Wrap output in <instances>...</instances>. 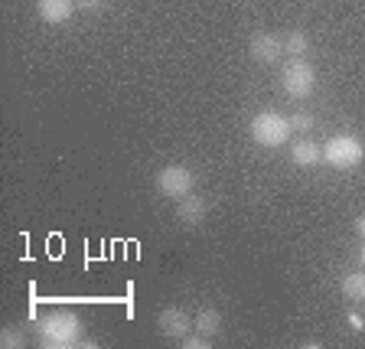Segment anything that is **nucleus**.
I'll list each match as a JSON object with an SVG mask.
<instances>
[{"instance_id": "nucleus-4", "label": "nucleus", "mask_w": 365, "mask_h": 349, "mask_svg": "<svg viewBox=\"0 0 365 349\" xmlns=\"http://www.w3.org/2000/svg\"><path fill=\"white\" fill-rule=\"evenodd\" d=\"M317 88V69L300 56V59H290L287 69H284V91H287L294 101H304L313 95Z\"/></svg>"}, {"instance_id": "nucleus-13", "label": "nucleus", "mask_w": 365, "mask_h": 349, "mask_svg": "<svg viewBox=\"0 0 365 349\" xmlns=\"http://www.w3.org/2000/svg\"><path fill=\"white\" fill-rule=\"evenodd\" d=\"M310 49V36H307L304 30H294L287 33V39H284V53H290L294 59H300V56Z\"/></svg>"}, {"instance_id": "nucleus-14", "label": "nucleus", "mask_w": 365, "mask_h": 349, "mask_svg": "<svg viewBox=\"0 0 365 349\" xmlns=\"http://www.w3.org/2000/svg\"><path fill=\"white\" fill-rule=\"evenodd\" d=\"M0 346L4 349H20V346H26V336H23V330L7 327L4 333H0Z\"/></svg>"}, {"instance_id": "nucleus-7", "label": "nucleus", "mask_w": 365, "mask_h": 349, "mask_svg": "<svg viewBox=\"0 0 365 349\" xmlns=\"http://www.w3.org/2000/svg\"><path fill=\"white\" fill-rule=\"evenodd\" d=\"M248 53L255 62H264V66H271V62L281 59L284 53V39L274 36V33H255L248 43Z\"/></svg>"}, {"instance_id": "nucleus-9", "label": "nucleus", "mask_w": 365, "mask_h": 349, "mask_svg": "<svg viewBox=\"0 0 365 349\" xmlns=\"http://www.w3.org/2000/svg\"><path fill=\"white\" fill-rule=\"evenodd\" d=\"M76 0H36V14L43 23H66L68 16L76 14Z\"/></svg>"}, {"instance_id": "nucleus-11", "label": "nucleus", "mask_w": 365, "mask_h": 349, "mask_svg": "<svg viewBox=\"0 0 365 349\" xmlns=\"http://www.w3.org/2000/svg\"><path fill=\"white\" fill-rule=\"evenodd\" d=\"M342 294L349 300H365V271H352L342 278Z\"/></svg>"}, {"instance_id": "nucleus-5", "label": "nucleus", "mask_w": 365, "mask_h": 349, "mask_svg": "<svg viewBox=\"0 0 365 349\" xmlns=\"http://www.w3.org/2000/svg\"><path fill=\"white\" fill-rule=\"evenodd\" d=\"M192 170L182 167V163H170V167H163L157 173V190L163 193V196L170 199H182L192 193Z\"/></svg>"}, {"instance_id": "nucleus-17", "label": "nucleus", "mask_w": 365, "mask_h": 349, "mask_svg": "<svg viewBox=\"0 0 365 349\" xmlns=\"http://www.w3.org/2000/svg\"><path fill=\"white\" fill-rule=\"evenodd\" d=\"M76 4L82 10H101V7H105V0H76Z\"/></svg>"}, {"instance_id": "nucleus-20", "label": "nucleus", "mask_w": 365, "mask_h": 349, "mask_svg": "<svg viewBox=\"0 0 365 349\" xmlns=\"http://www.w3.org/2000/svg\"><path fill=\"white\" fill-rule=\"evenodd\" d=\"M359 258H362V265H365V245H362V255H359Z\"/></svg>"}, {"instance_id": "nucleus-8", "label": "nucleus", "mask_w": 365, "mask_h": 349, "mask_svg": "<svg viewBox=\"0 0 365 349\" xmlns=\"http://www.w3.org/2000/svg\"><path fill=\"white\" fill-rule=\"evenodd\" d=\"M205 213H209V203H205L202 196H196V193H190V196H182L180 203H176V219L186 228L199 226V222L205 219Z\"/></svg>"}, {"instance_id": "nucleus-12", "label": "nucleus", "mask_w": 365, "mask_h": 349, "mask_svg": "<svg viewBox=\"0 0 365 349\" xmlns=\"http://www.w3.org/2000/svg\"><path fill=\"white\" fill-rule=\"evenodd\" d=\"M196 330L202 336H215L222 330V313L219 310H199L196 313Z\"/></svg>"}, {"instance_id": "nucleus-16", "label": "nucleus", "mask_w": 365, "mask_h": 349, "mask_svg": "<svg viewBox=\"0 0 365 349\" xmlns=\"http://www.w3.org/2000/svg\"><path fill=\"white\" fill-rule=\"evenodd\" d=\"M182 346H186V349H212V343L199 333V336H186V340H182Z\"/></svg>"}, {"instance_id": "nucleus-3", "label": "nucleus", "mask_w": 365, "mask_h": 349, "mask_svg": "<svg viewBox=\"0 0 365 349\" xmlns=\"http://www.w3.org/2000/svg\"><path fill=\"white\" fill-rule=\"evenodd\" d=\"M365 157V144L359 141V137L352 134H336L327 141V147H323V160H327L329 167L336 170H352L359 167Z\"/></svg>"}, {"instance_id": "nucleus-6", "label": "nucleus", "mask_w": 365, "mask_h": 349, "mask_svg": "<svg viewBox=\"0 0 365 349\" xmlns=\"http://www.w3.org/2000/svg\"><path fill=\"white\" fill-rule=\"evenodd\" d=\"M157 327H160V333L170 336V340H186L190 330L196 327V320L182 310V307H163L157 317Z\"/></svg>"}, {"instance_id": "nucleus-15", "label": "nucleus", "mask_w": 365, "mask_h": 349, "mask_svg": "<svg viewBox=\"0 0 365 349\" xmlns=\"http://www.w3.org/2000/svg\"><path fill=\"white\" fill-rule=\"evenodd\" d=\"M313 124H317V118H313L310 111H294L290 114V131H313Z\"/></svg>"}, {"instance_id": "nucleus-2", "label": "nucleus", "mask_w": 365, "mask_h": 349, "mask_svg": "<svg viewBox=\"0 0 365 349\" xmlns=\"http://www.w3.org/2000/svg\"><path fill=\"white\" fill-rule=\"evenodd\" d=\"M251 141L261 147H284L290 141V118L277 111H258L251 118Z\"/></svg>"}, {"instance_id": "nucleus-1", "label": "nucleus", "mask_w": 365, "mask_h": 349, "mask_svg": "<svg viewBox=\"0 0 365 349\" xmlns=\"http://www.w3.org/2000/svg\"><path fill=\"white\" fill-rule=\"evenodd\" d=\"M36 340L46 349H72L82 346V320L68 310H56L49 317L39 320Z\"/></svg>"}, {"instance_id": "nucleus-10", "label": "nucleus", "mask_w": 365, "mask_h": 349, "mask_svg": "<svg viewBox=\"0 0 365 349\" xmlns=\"http://www.w3.org/2000/svg\"><path fill=\"white\" fill-rule=\"evenodd\" d=\"M319 160H323V147H317V141L304 137L290 147V163H297V167H317Z\"/></svg>"}, {"instance_id": "nucleus-18", "label": "nucleus", "mask_w": 365, "mask_h": 349, "mask_svg": "<svg viewBox=\"0 0 365 349\" xmlns=\"http://www.w3.org/2000/svg\"><path fill=\"white\" fill-rule=\"evenodd\" d=\"M349 327H352V330H362V327H365V320L359 317V313H349Z\"/></svg>"}, {"instance_id": "nucleus-19", "label": "nucleus", "mask_w": 365, "mask_h": 349, "mask_svg": "<svg viewBox=\"0 0 365 349\" xmlns=\"http://www.w3.org/2000/svg\"><path fill=\"white\" fill-rule=\"evenodd\" d=\"M356 228H359V236H365V216H359V222H356Z\"/></svg>"}]
</instances>
